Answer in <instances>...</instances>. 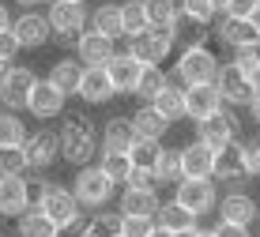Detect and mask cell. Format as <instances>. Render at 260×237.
<instances>
[{
  "mask_svg": "<svg viewBox=\"0 0 260 237\" xmlns=\"http://www.w3.org/2000/svg\"><path fill=\"white\" fill-rule=\"evenodd\" d=\"M30 185L23 177H0V215L19 218L23 211H30Z\"/></svg>",
  "mask_w": 260,
  "mask_h": 237,
  "instance_id": "obj_16",
  "label": "cell"
},
{
  "mask_svg": "<svg viewBox=\"0 0 260 237\" xmlns=\"http://www.w3.org/2000/svg\"><path fill=\"white\" fill-rule=\"evenodd\" d=\"M64 102H68V98L60 94L49 79H38L34 90H30V98H26V113L38 117V121H49V117H60V113H64Z\"/></svg>",
  "mask_w": 260,
  "mask_h": 237,
  "instance_id": "obj_15",
  "label": "cell"
},
{
  "mask_svg": "<svg viewBox=\"0 0 260 237\" xmlns=\"http://www.w3.org/2000/svg\"><path fill=\"white\" fill-rule=\"evenodd\" d=\"M60 143V158L72 162V166H91V158L98 154V128L91 124L87 113H72L57 132Z\"/></svg>",
  "mask_w": 260,
  "mask_h": 237,
  "instance_id": "obj_1",
  "label": "cell"
},
{
  "mask_svg": "<svg viewBox=\"0 0 260 237\" xmlns=\"http://www.w3.org/2000/svg\"><path fill=\"white\" fill-rule=\"evenodd\" d=\"M79 76H83V64L79 60H72V57H60V60H53V68H49V83L60 90V94H76V87H79Z\"/></svg>",
  "mask_w": 260,
  "mask_h": 237,
  "instance_id": "obj_26",
  "label": "cell"
},
{
  "mask_svg": "<svg viewBox=\"0 0 260 237\" xmlns=\"http://www.w3.org/2000/svg\"><path fill=\"white\" fill-rule=\"evenodd\" d=\"M79 237H121V215H113V211H94V215L83 222Z\"/></svg>",
  "mask_w": 260,
  "mask_h": 237,
  "instance_id": "obj_32",
  "label": "cell"
},
{
  "mask_svg": "<svg viewBox=\"0 0 260 237\" xmlns=\"http://www.w3.org/2000/svg\"><path fill=\"white\" fill-rule=\"evenodd\" d=\"M249 109H253V121L260 124V94H253V102H249Z\"/></svg>",
  "mask_w": 260,
  "mask_h": 237,
  "instance_id": "obj_50",
  "label": "cell"
},
{
  "mask_svg": "<svg viewBox=\"0 0 260 237\" xmlns=\"http://www.w3.org/2000/svg\"><path fill=\"white\" fill-rule=\"evenodd\" d=\"M249 83H253V94H260V68L249 72Z\"/></svg>",
  "mask_w": 260,
  "mask_h": 237,
  "instance_id": "obj_49",
  "label": "cell"
},
{
  "mask_svg": "<svg viewBox=\"0 0 260 237\" xmlns=\"http://www.w3.org/2000/svg\"><path fill=\"white\" fill-rule=\"evenodd\" d=\"M121 30H124V38H136V34L147 30V15H143L140 0H124L121 4Z\"/></svg>",
  "mask_w": 260,
  "mask_h": 237,
  "instance_id": "obj_36",
  "label": "cell"
},
{
  "mask_svg": "<svg viewBox=\"0 0 260 237\" xmlns=\"http://www.w3.org/2000/svg\"><path fill=\"white\" fill-rule=\"evenodd\" d=\"M34 207H38L57 230H72V226L79 222V204H76V196H72V188H64V185H46L38 192V199H34Z\"/></svg>",
  "mask_w": 260,
  "mask_h": 237,
  "instance_id": "obj_3",
  "label": "cell"
},
{
  "mask_svg": "<svg viewBox=\"0 0 260 237\" xmlns=\"http://www.w3.org/2000/svg\"><path fill=\"white\" fill-rule=\"evenodd\" d=\"M147 237H174V233H170V230H162V226H155V230H151Z\"/></svg>",
  "mask_w": 260,
  "mask_h": 237,
  "instance_id": "obj_52",
  "label": "cell"
},
{
  "mask_svg": "<svg viewBox=\"0 0 260 237\" xmlns=\"http://www.w3.org/2000/svg\"><path fill=\"white\" fill-rule=\"evenodd\" d=\"M8 68H12V64H4V60H0V79H4V72H8Z\"/></svg>",
  "mask_w": 260,
  "mask_h": 237,
  "instance_id": "obj_57",
  "label": "cell"
},
{
  "mask_svg": "<svg viewBox=\"0 0 260 237\" xmlns=\"http://www.w3.org/2000/svg\"><path fill=\"white\" fill-rule=\"evenodd\" d=\"M12 34H15V42H19V49H42V45L53 38L49 19L42 12H23L19 19L12 23Z\"/></svg>",
  "mask_w": 260,
  "mask_h": 237,
  "instance_id": "obj_14",
  "label": "cell"
},
{
  "mask_svg": "<svg viewBox=\"0 0 260 237\" xmlns=\"http://www.w3.org/2000/svg\"><path fill=\"white\" fill-rule=\"evenodd\" d=\"M234 64L245 72H253V68H260V42H253V45H241V49H234Z\"/></svg>",
  "mask_w": 260,
  "mask_h": 237,
  "instance_id": "obj_42",
  "label": "cell"
},
{
  "mask_svg": "<svg viewBox=\"0 0 260 237\" xmlns=\"http://www.w3.org/2000/svg\"><path fill=\"white\" fill-rule=\"evenodd\" d=\"M260 0H226V19H249Z\"/></svg>",
  "mask_w": 260,
  "mask_h": 237,
  "instance_id": "obj_43",
  "label": "cell"
},
{
  "mask_svg": "<svg viewBox=\"0 0 260 237\" xmlns=\"http://www.w3.org/2000/svg\"><path fill=\"white\" fill-rule=\"evenodd\" d=\"M113 53H117L113 38H106V34H98V30H83L76 38V60L83 68H106Z\"/></svg>",
  "mask_w": 260,
  "mask_h": 237,
  "instance_id": "obj_13",
  "label": "cell"
},
{
  "mask_svg": "<svg viewBox=\"0 0 260 237\" xmlns=\"http://www.w3.org/2000/svg\"><path fill=\"white\" fill-rule=\"evenodd\" d=\"M19 237H60V230L38 211V207H30V211L19 215Z\"/></svg>",
  "mask_w": 260,
  "mask_h": 237,
  "instance_id": "obj_34",
  "label": "cell"
},
{
  "mask_svg": "<svg viewBox=\"0 0 260 237\" xmlns=\"http://www.w3.org/2000/svg\"><path fill=\"white\" fill-rule=\"evenodd\" d=\"M34 83H38V76H34L30 68L12 64V68L4 72V79H0V106H4V109H12V113L26 109V98H30Z\"/></svg>",
  "mask_w": 260,
  "mask_h": 237,
  "instance_id": "obj_7",
  "label": "cell"
},
{
  "mask_svg": "<svg viewBox=\"0 0 260 237\" xmlns=\"http://www.w3.org/2000/svg\"><path fill=\"white\" fill-rule=\"evenodd\" d=\"M170 49H174V34L170 30H155V26H147L143 34L128 38V57L140 60V64H162V60L170 57Z\"/></svg>",
  "mask_w": 260,
  "mask_h": 237,
  "instance_id": "obj_6",
  "label": "cell"
},
{
  "mask_svg": "<svg viewBox=\"0 0 260 237\" xmlns=\"http://www.w3.org/2000/svg\"><path fill=\"white\" fill-rule=\"evenodd\" d=\"M15 57H19V42H15V34L12 30H0V60L12 64Z\"/></svg>",
  "mask_w": 260,
  "mask_h": 237,
  "instance_id": "obj_45",
  "label": "cell"
},
{
  "mask_svg": "<svg viewBox=\"0 0 260 237\" xmlns=\"http://www.w3.org/2000/svg\"><path fill=\"white\" fill-rule=\"evenodd\" d=\"M113 181L106 177L98 166H79L76 181H72V196H76L79 207H106L113 199Z\"/></svg>",
  "mask_w": 260,
  "mask_h": 237,
  "instance_id": "obj_5",
  "label": "cell"
},
{
  "mask_svg": "<svg viewBox=\"0 0 260 237\" xmlns=\"http://www.w3.org/2000/svg\"><path fill=\"white\" fill-rule=\"evenodd\" d=\"M256 215H260V211H256Z\"/></svg>",
  "mask_w": 260,
  "mask_h": 237,
  "instance_id": "obj_59",
  "label": "cell"
},
{
  "mask_svg": "<svg viewBox=\"0 0 260 237\" xmlns=\"http://www.w3.org/2000/svg\"><path fill=\"white\" fill-rule=\"evenodd\" d=\"M124 185H128V188H155V173H151V170H132Z\"/></svg>",
  "mask_w": 260,
  "mask_h": 237,
  "instance_id": "obj_46",
  "label": "cell"
},
{
  "mask_svg": "<svg viewBox=\"0 0 260 237\" xmlns=\"http://www.w3.org/2000/svg\"><path fill=\"white\" fill-rule=\"evenodd\" d=\"M162 87H166V76H162V68H158V64H143L140 79H136V87H132V94H136L143 106H151V98H155Z\"/></svg>",
  "mask_w": 260,
  "mask_h": 237,
  "instance_id": "obj_33",
  "label": "cell"
},
{
  "mask_svg": "<svg viewBox=\"0 0 260 237\" xmlns=\"http://www.w3.org/2000/svg\"><path fill=\"white\" fill-rule=\"evenodd\" d=\"M155 230V218H140V215H121V237H147Z\"/></svg>",
  "mask_w": 260,
  "mask_h": 237,
  "instance_id": "obj_41",
  "label": "cell"
},
{
  "mask_svg": "<svg viewBox=\"0 0 260 237\" xmlns=\"http://www.w3.org/2000/svg\"><path fill=\"white\" fill-rule=\"evenodd\" d=\"M23 173H26L23 147H4L0 151V177H23Z\"/></svg>",
  "mask_w": 260,
  "mask_h": 237,
  "instance_id": "obj_40",
  "label": "cell"
},
{
  "mask_svg": "<svg viewBox=\"0 0 260 237\" xmlns=\"http://www.w3.org/2000/svg\"><path fill=\"white\" fill-rule=\"evenodd\" d=\"M143 4V15H147V26H155V30H177V23H181V12H177V0H140Z\"/></svg>",
  "mask_w": 260,
  "mask_h": 237,
  "instance_id": "obj_24",
  "label": "cell"
},
{
  "mask_svg": "<svg viewBox=\"0 0 260 237\" xmlns=\"http://www.w3.org/2000/svg\"><path fill=\"white\" fill-rule=\"evenodd\" d=\"M215 109H222V98H219V90H215V83L185 87V117L204 121V117H211Z\"/></svg>",
  "mask_w": 260,
  "mask_h": 237,
  "instance_id": "obj_20",
  "label": "cell"
},
{
  "mask_svg": "<svg viewBox=\"0 0 260 237\" xmlns=\"http://www.w3.org/2000/svg\"><path fill=\"white\" fill-rule=\"evenodd\" d=\"M132 143H136V132H132V121H128V117H113V121H106V128H102V151H110V154H128Z\"/></svg>",
  "mask_w": 260,
  "mask_h": 237,
  "instance_id": "obj_23",
  "label": "cell"
},
{
  "mask_svg": "<svg viewBox=\"0 0 260 237\" xmlns=\"http://www.w3.org/2000/svg\"><path fill=\"white\" fill-rule=\"evenodd\" d=\"M0 30H12V12H8L4 0H0Z\"/></svg>",
  "mask_w": 260,
  "mask_h": 237,
  "instance_id": "obj_48",
  "label": "cell"
},
{
  "mask_svg": "<svg viewBox=\"0 0 260 237\" xmlns=\"http://www.w3.org/2000/svg\"><path fill=\"white\" fill-rule=\"evenodd\" d=\"M23 158H26V170H49L53 162L60 158L57 132H49V128L26 132V140H23Z\"/></svg>",
  "mask_w": 260,
  "mask_h": 237,
  "instance_id": "obj_10",
  "label": "cell"
},
{
  "mask_svg": "<svg viewBox=\"0 0 260 237\" xmlns=\"http://www.w3.org/2000/svg\"><path fill=\"white\" fill-rule=\"evenodd\" d=\"M158 143L155 140H136L132 143V151H128V162H132V170H155V158H158Z\"/></svg>",
  "mask_w": 260,
  "mask_h": 237,
  "instance_id": "obj_38",
  "label": "cell"
},
{
  "mask_svg": "<svg viewBox=\"0 0 260 237\" xmlns=\"http://www.w3.org/2000/svg\"><path fill=\"white\" fill-rule=\"evenodd\" d=\"M219 34L226 45H234V49H241V45H253V42H260V34L253 30V23L249 19H222L219 23Z\"/></svg>",
  "mask_w": 260,
  "mask_h": 237,
  "instance_id": "obj_30",
  "label": "cell"
},
{
  "mask_svg": "<svg viewBox=\"0 0 260 237\" xmlns=\"http://www.w3.org/2000/svg\"><path fill=\"white\" fill-rule=\"evenodd\" d=\"M128 121H132V132H136V140H155V143L162 140L166 128H170V124H166V121H162V117H158L151 106H140L136 113L128 117Z\"/></svg>",
  "mask_w": 260,
  "mask_h": 237,
  "instance_id": "obj_27",
  "label": "cell"
},
{
  "mask_svg": "<svg viewBox=\"0 0 260 237\" xmlns=\"http://www.w3.org/2000/svg\"><path fill=\"white\" fill-rule=\"evenodd\" d=\"M174 237H196V226H189V230H177Z\"/></svg>",
  "mask_w": 260,
  "mask_h": 237,
  "instance_id": "obj_54",
  "label": "cell"
},
{
  "mask_svg": "<svg viewBox=\"0 0 260 237\" xmlns=\"http://www.w3.org/2000/svg\"><path fill=\"white\" fill-rule=\"evenodd\" d=\"M215 237H249V226H234V222H219Z\"/></svg>",
  "mask_w": 260,
  "mask_h": 237,
  "instance_id": "obj_47",
  "label": "cell"
},
{
  "mask_svg": "<svg viewBox=\"0 0 260 237\" xmlns=\"http://www.w3.org/2000/svg\"><path fill=\"white\" fill-rule=\"evenodd\" d=\"M76 94L83 98L87 106H106L110 102L113 98V83H110V76H106V68H83Z\"/></svg>",
  "mask_w": 260,
  "mask_h": 237,
  "instance_id": "obj_19",
  "label": "cell"
},
{
  "mask_svg": "<svg viewBox=\"0 0 260 237\" xmlns=\"http://www.w3.org/2000/svg\"><path fill=\"white\" fill-rule=\"evenodd\" d=\"M177 12H181V19H189V23H196V26H204V23L215 19L211 0H177Z\"/></svg>",
  "mask_w": 260,
  "mask_h": 237,
  "instance_id": "obj_39",
  "label": "cell"
},
{
  "mask_svg": "<svg viewBox=\"0 0 260 237\" xmlns=\"http://www.w3.org/2000/svg\"><path fill=\"white\" fill-rule=\"evenodd\" d=\"M211 177H219L222 185H230V188H241V185H245L249 170H245V154H241V143H238V140L215 151V166H211Z\"/></svg>",
  "mask_w": 260,
  "mask_h": 237,
  "instance_id": "obj_12",
  "label": "cell"
},
{
  "mask_svg": "<svg viewBox=\"0 0 260 237\" xmlns=\"http://www.w3.org/2000/svg\"><path fill=\"white\" fill-rule=\"evenodd\" d=\"M140 72H143L140 60H132L128 53H113L110 64H106V76H110V83H113V94H132Z\"/></svg>",
  "mask_w": 260,
  "mask_h": 237,
  "instance_id": "obj_17",
  "label": "cell"
},
{
  "mask_svg": "<svg viewBox=\"0 0 260 237\" xmlns=\"http://www.w3.org/2000/svg\"><path fill=\"white\" fill-rule=\"evenodd\" d=\"M87 23H91V30L98 34H106V38H124V30H121V4H98L91 15H87Z\"/></svg>",
  "mask_w": 260,
  "mask_h": 237,
  "instance_id": "obj_28",
  "label": "cell"
},
{
  "mask_svg": "<svg viewBox=\"0 0 260 237\" xmlns=\"http://www.w3.org/2000/svg\"><path fill=\"white\" fill-rule=\"evenodd\" d=\"M68 4H83V0H68Z\"/></svg>",
  "mask_w": 260,
  "mask_h": 237,
  "instance_id": "obj_58",
  "label": "cell"
},
{
  "mask_svg": "<svg viewBox=\"0 0 260 237\" xmlns=\"http://www.w3.org/2000/svg\"><path fill=\"white\" fill-rule=\"evenodd\" d=\"M211 166H215V151L204 147L200 140L192 147H181V177L185 181H211Z\"/></svg>",
  "mask_w": 260,
  "mask_h": 237,
  "instance_id": "obj_18",
  "label": "cell"
},
{
  "mask_svg": "<svg viewBox=\"0 0 260 237\" xmlns=\"http://www.w3.org/2000/svg\"><path fill=\"white\" fill-rule=\"evenodd\" d=\"M196 140H200L204 147H211V151L234 143V140H238V117L226 113V109H215L211 117L196 121Z\"/></svg>",
  "mask_w": 260,
  "mask_h": 237,
  "instance_id": "obj_8",
  "label": "cell"
},
{
  "mask_svg": "<svg viewBox=\"0 0 260 237\" xmlns=\"http://www.w3.org/2000/svg\"><path fill=\"white\" fill-rule=\"evenodd\" d=\"M151 109H155L166 124L185 121V87H177V83H170V79H166V87L151 98Z\"/></svg>",
  "mask_w": 260,
  "mask_h": 237,
  "instance_id": "obj_22",
  "label": "cell"
},
{
  "mask_svg": "<svg viewBox=\"0 0 260 237\" xmlns=\"http://www.w3.org/2000/svg\"><path fill=\"white\" fill-rule=\"evenodd\" d=\"M151 173H155V185H177L181 181V147H162Z\"/></svg>",
  "mask_w": 260,
  "mask_h": 237,
  "instance_id": "obj_29",
  "label": "cell"
},
{
  "mask_svg": "<svg viewBox=\"0 0 260 237\" xmlns=\"http://www.w3.org/2000/svg\"><path fill=\"white\" fill-rule=\"evenodd\" d=\"M46 19H49V30H53V42L57 45H76V38L87 30V8L68 4V0H53Z\"/></svg>",
  "mask_w": 260,
  "mask_h": 237,
  "instance_id": "obj_4",
  "label": "cell"
},
{
  "mask_svg": "<svg viewBox=\"0 0 260 237\" xmlns=\"http://www.w3.org/2000/svg\"><path fill=\"white\" fill-rule=\"evenodd\" d=\"M23 140H26V124L19 121V113L0 109V151L4 147H23Z\"/></svg>",
  "mask_w": 260,
  "mask_h": 237,
  "instance_id": "obj_35",
  "label": "cell"
},
{
  "mask_svg": "<svg viewBox=\"0 0 260 237\" xmlns=\"http://www.w3.org/2000/svg\"><path fill=\"white\" fill-rule=\"evenodd\" d=\"M249 23H253V30L260 34V4H256V12H253V15H249Z\"/></svg>",
  "mask_w": 260,
  "mask_h": 237,
  "instance_id": "obj_51",
  "label": "cell"
},
{
  "mask_svg": "<svg viewBox=\"0 0 260 237\" xmlns=\"http://www.w3.org/2000/svg\"><path fill=\"white\" fill-rule=\"evenodd\" d=\"M211 8L215 12H226V0H211Z\"/></svg>",
  "mask_w": 260,
  "mask_h": 237,
  "instance_id": "obj_55",
  "label": "cell"
},
{
  "mask_svg": "<svg viewBox=\"0 0 260 237\" xmlns=\"http://www.w3.org/2000/svg\"><path fill=\"white\" fill-rule=\"evenodd\" d=\"M174 204H181L192 218H200V215L215 211V204H219V192H215L211 181H185V177H181V181H177Z\"/></svg>",
  "mask_w": 260,
  "mask_h": 237,
  "instance_id": "obj_9",
  "label": "cell"
},
{
  "mask_svg": "<svg viewBox=\"0 0 260 237\" xmlns=\"http://www.w3.org/2000/svg\"><path fill=\"white\" fill-rule=\"evenodd\" d=\"M155 226H162V230H170V233H177V230H189V226H196V218L185 211L181 204H158V211H155Z\"/></svg>",
  "mask_w": 260,
  "mask_h": 237,
  "instance_id": "obj_31",
  "label": "cell"
},
{
  "mask_svg": "<svg viewBox=\"0 0 260 237\" xmlns=\"http://www.w3.org/2000/svg\"><path fill=\"white\" fill-rule=\"evenodd\" d=\"M241 154H245L249 177H253V173H260V136H256V140H249V143H241Z\"/></svg>",
  "mask_w": 260,
  "mask_h": 237,
  "instance_id": "obj_44",
  "label": "cell"
},
{
  "mask_svg": "<svg viewBox=\"0 0 260 237\" xmlns=\"http://www.w3.org/2000/svg\"><path fill=\"white\" fill-rule=\"evenodd\" d=\"M98 170H102L113 185H124V181H128V173H132V162H128V154H110V151H102Z\"/></svg>",
  "mask_w": 260,
  "mask_h": 237,
  "instance_id": "obj_37",
  "label": "cell"
},
{
  "mask_svg": "<svg viewBox=\"0 0 260 237\" xmlns=\"http://www.w3.org/2000/svg\"><path fill=\"white\" fill-rule=\"evenodd\" d=\"M12 4H19V8H26V12H30L34 4H42V0H12Z\"/></svg>",
  "mask_w": 260,
  "mask_h": 237,
  "instance_id": "obj_53",
  "label": "cell"
},
{
  "mask_svg": "<svg viewBox=\"0 0 260 237\" xmlns=\"http://www.w3.org/2000/svg\"><path fill=\"white\" fill-rule=\"evenodd\" d=\"M196 237H215V230H196Z\"/></svg>",
  "mask_w": 260,
  "mask_h": 237,
  "instance_id": "obj_56",
  "label": "cell"
},
{
  "mask_svg": "<svg viewBox=\"0 0 260 237\" xmlns=\"http://www.w3.org/2000/svg\"><path fill=\"white\" fill-rule=\"evenodd\" d=\"M177 83L181 87H200V83H215V76H219V60H215V53L208 45H189V49H181V57H177Z\"/></svg>",
  "mask_w": 260,
  "mask_h": 237,
  "instance_id": "obj_2",
  "label": "cell"
},
{
  "mask_svg": "<svg viewBox=\"0 0 260 237\" xmlns=\"http://www.w3.org/2000/svg\"><path fill=\"white\" fill-rule=\"evenodd\" d=\"M158 211V196L155 188H128L121 192V215H140V218H155Z\"/></svg>",
  "mask_w": 260,
  "mask_h": 237,
  "instance_id": "obj_25",
  "label": "cell"
},
{
  "mask_svg": "<svg viewBox=\"0 0 260 237\" xmlns=\"http://www.w3.org/2000/svg\"><path fill=\"white\" fill-rule=\"evenodd\" d=\"M256 199L253 196H245V192H226L222 196V204H219V222H234V226H249L256 218Z\"/></svg>",
  "mask_w": 260,
  "mask_h": 237,
  "instance_id": "obj_21",
  "label": "cell"
},
{
  "mask_svg": "<svg viewBox=\"0 0 260 237\" xmlns=\"http://www.w3.org/2000/svg\"><path fill=\"white\" fill-rule=\"evenodd\" d=\"M215 90H219V98L230 102V106H249L253 102V83H249V76L234 64V60H230V64H219Z\"/></svg>",
  "mask_w": 260,
  "mask_h": 237,
  "instance_id": "obj_11",
  "label": "cell"
}]
</instances>
